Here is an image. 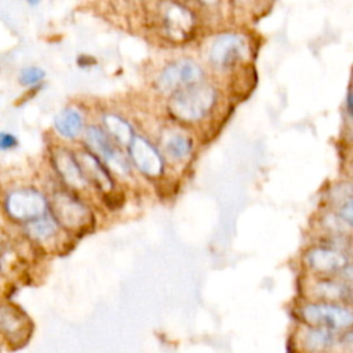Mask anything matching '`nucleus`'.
<instances>
[{
	"label": "nucleus",
	"mask_w": 353,
	"mask_h": 353,
	"mask_svg": "<svg viewBox=\"0 0 353 353\" xmlns=\"http://www.w3.org/2000/svg\"><path fill=\"white\" fill-rule=\"evenodd\" d=\"M215 101V88L200 81L176 90L168 102V109L175 119L192 123L203 119L212 109Z\"/></svg>",
	"instance_id": "f257e3e1"
},
{
	"label": "nucleus",
	"mask_w": 353,
	"mask_h": 353,
	"mask_svg": "<svg viewBox=\"0 0 353 353\" xmlns=\"http://www.w3.org/2000/svg\"><path fill=\"white\" fill-rule=\"evenodd\" d=\"M54 221L68 230L77 232L92 222L90 208L68 192H57L50 203Z\"/></svg>",
	"instance_id": "f03ea898"
},
{
	"label": "nucleus",
	"mask_w": 353,
	"mask_h": 353,
	"mask_svg": "<svg viewBox=\"0 0 353 353\" xmlns=\"http://www.w3.org/2000/svg\"><path fill=\"white\" fill-rule=\"evenodd\" d=\"M301 314L309 325L332 332L347 330L353 321L352 312L347 307L330 302L307 303L302 307Z\"/></svg>",
	"instance_id": "7ed1b4c3"
},
{
	"label": "nucleus",
	"mask_w": 353,
	"mask_h": 353,
	"mask_svg": "<svg viewBox=\"0 0 353 353\" xmlns=\"http://www.w3.org/2000/svg\"><path fill=\"white\" fill-rule=\"evenodd\" d=\"M4 207L10 218L28 223L46 214L47 200L33 188H21L7 194Z\"/></svg>",
	"instance_id": "20e7f679"
},
{
	"label": "nucleus",
	"mask_w": 353,
	"mask_h": 353,
	"mask_svg": "<svg viewBox=\"0 0 353 353\" xmlns=\"http://www.w3.org/2000/svg\"><path fill=\"white\" fill-rule=\"evenodd\" d=\"M248 54V44L243 36L237 33H222L219 34L211 48L210 59L214 66L219 69H228L234 66Z\"/></svg>",
	"instance_id": "39448f33"
},
{
	"label": "nucleus",
	"mask_w": 353,
	"mask_h": 353,
	"mask_svg": "<svg viewBox=\"0 0 353 353\" xmlns=\"http://www.w3.org/2000/svg\"><path fill=\"white\" fill-rule=\"evenodd\" d=\"M201 76L203 70L194 61L179 59L167 65L161 70L156 84L160 91H176L186 85L200 83Z\"/></svg>",
	"instance_id": "423d86ee"
},
{
	"label": "nucleus",
	"mask_w": 353,
	"mask_h": 353,
	"mask_svg": "<svg viewBox=\"0 0 353 353\" xmlns=\"http://www.w3.org/2000/svg\"><path fill=\"white\" fill-rule=\"evenodd\" d=\"M160 25L164 33L172 40H185L193 30V14L178 3L160 4Z\"/></svg>",
	"instance_id": "0eeeda50"
},
{
	"label": "nucleus",
	"mask_w": 353,
	"mask_h": 353,
	"mask_svg": "<svg viewBox=\"0 0 353 353\" xmlns=\"http://www.w3.org/2000/svg\"><path fill=\"white\" fill-rule=\"evenodd\" d=\"M85 139L90 149L94 153L99 154L108 163V165H110L117 172H128V163L124 159L123 153L113 145V142L102 130L95 125L88 127L85 132Z\"/></svg>",
	"instance_id": "6e6552de"
},
{
	"label": "nucleus",
	"mask_w": 353,
	"mask_h": 353,
	"mask_svg": "<svg viewBox=\"0 0 353 353\" xmlns=\"http://www.w3.org/2000/svg\"><path fill=\"white\" fill-rule=\"evenodd\" d=\"M130 154L137 168L148 176H159L163 172V160L159 152L142 137H134L130 143Z\"/></svg>",
	"instance_id": "1a4fd4ad"
},
{
	"label": "nucleus",
	"mask_w": 353,
	"mask_h": 353,
	"mask_svg": "<svg viewBox=\"0 0 353 353\" xmlns=\"http://www.w3.org/2000/svg\"><path fill=\"white\" fill-rule=\"evenodd\" d=\"M52 163L57 172L69 188L83 189L87 185V181L77 164L74 154L69 150L62 148L57 149L52 153Z\"/></svg>",
	"instance_id": "9d476101"
},
{
	"label": "nucleus",
	"mask_w": 353,
	"mask_h": 353,
	"mask_svg": "<svg viewBox=\"0 0 353 353\" xmlns=\"http://www.w3.org/2000/svg\"><path fill=\"white\" fill-rule=\"evenodd\" d=\"M74 157L87 182L91 181L98 189L103 192L112 190L113 181L109 172L91 152H80Z\"/></svg>",
	"instance_id": "9b49d317"
},
{
	"label": "nucleus",
	"mask_w": 353,
	"mask_h": 353,
	"mask_svg": "<svg viewBox=\"0 0 353 353\" xmlns=\"http://www.w3.org/2000/svg\"><path fill=\"white\" fill-rule=\"evenodd\" d=\"M307 261L313 269L323 273L343 270L347 266V259L341 251L327 247L313 248L307 255Z\"/></svg>",
	"instance_id": "f8f14e48"
},
{
	"label": "nucleus",
	"mask_w": 353,
	"mask_h": 353,
	"mask_svg": "<svg viewBox=\"0 0 353 353\" xmlns=\"http://www.w3.org/2000/svg\"><path fill=\"white\" fill-rule=\"evenodd\" d=\"M54 127L63 138H74L81 132L83 117L73 108L62 109L54 119Z\"/></svg>",
	"instance_id": "ddd939ff"
},
{
	"label": "nucleus",
	"mask_w": 353,
	"mask_h": 353,
	"mask_svg": "<svg viewBox=\"0 0 353 353\" xmlns=\"http://www.w3.org/2000/svg\"><path fill=\"white\" fill-rule=\"evenodd\" d=\"M335 342V335L332 331L310 327L302 335V346L309 353H323L332 347Z\"/></svg>",
	"instance_id": "4468645a"
},
{
	"label": "nucleus",
	"mask_w": 353,
	"mask_h": 353,
	"mask_svg": "<svg viewBox=\"0 0 353 353\" xmlns=\"http://www.w3.org/2000/svg\"><path fill=\"white\" fill-rule=\"evenodd\" d=\"M58 230V223L52 216L44 214L43 216L26 223L28 236L37 243H47L51 240Z\"/></svg>",
	"instance_id": "2eb2a0df"
},
{
	"label": "nucleus",
	"mask_w": 353,
	"mask_h": 353,
	"mask_svg": "<svg viewBox=\"0 0 353 353\" xmlns=\"http://www.w3.org/2000/svg\"><path fill=\"white\" fill-rule=\"evenodd\" d=\"M103 123L108 128V132L120 143V145H130L132 138H134V132H132V128L131 125L124 120L121 119L120 116H116V114H112V113H108L105 114L103 117Z\"/></svg>",
	"instance_id": "dca6fc26"
},
{
	"label": "nucleus",
	"mask_w": 353,
	"mask_h": 353,
	"mask_svg": "<svg viewBox=\"0 0 353 353\" xmlns=\"http://www.w3.org/2000/svg\"><path fill=\"white\" fill-rule=\"evenodd\" d=\"M165 152L167 154L174 160H182L185 159L190 150H192V141L182 135V134H174L165 141Z\"/></svg>",
	"instance_id": "f3484780"
},
{
	"label": "nucleus",
	"mask_w": 353,
	"mask_h": 353,
	"mask_svg": "<svg viewBox=\"0 0 353 353\" xmlns=\"http://www.w3.org/2000/svg\"><path fill=\"white\" fill-rule=\"evenodd\" d=\"M317 294L328 299H345L349 298L350 290L347 285L334 281H323L317 285Z\"/></svg>",
	"instance_id": "a211bd4d"
},
{
	"label": "nucleus",
	"mask_w": 353,
	"mask_h": 353,
	"mask_svg": "<svg viewBox=\"0 0 353 353\" xmlns=\"http://www.w3.org/2000/svg\"><path fill=\"white\" fill-rule=\"evenodd\" d=\"M44 76H46V72L41 68L28 66L19 72L18 81H19V84H22L25 87H30V85L40 83L44 79Z\"/></svg>",
	"instance_id": "6ab92c4d"
},
{
	"label": "nucleus",
	"mask_w": 353,
	"mask_h": 353,
	"mask_svg": "<svg viewBox=\"0 0 353 353\" xmlns=\"http://www.w3.org/2000/svg\"><path fill=\"white\" fill-rule=\"evenodd\" d=\"M18 146V138L11 132L0 131V150H11Z\"/></svg>",
	"instance_id": "aec40b11"
},
{
	"label": "nucleus",
	"mask_w": 353,
	"mask_h": 353,
	"mask_svg": "<svg viewBox=\"0 0 353 353\" xmlns=\"http://www.w3.org/2000/svg\"><path fill=\"white\" fill-rule=\"evenodd\" d=\"M350 99H352V98H350V90H349V91H347V98H346V105H347V112H349V113H352V106H350Z\"/></svg>",
	"instance_id": "412c9836"
},
{
	"label": "nucleus",
	"mask_w": 353,
	"mask_h": 353,
	"mask_svg": "<svg viewBox=\"0 0 353 353\" xmlns=\"http://www.w3.org/2000/svg\"><path fill=\"white\" fill-rule=\"evenodd\" d=\"M29 4L30 6H36V4H39V1H29Z\"/></svg>",
	"instance_id": "4be33fe9"
}]
</instances>
